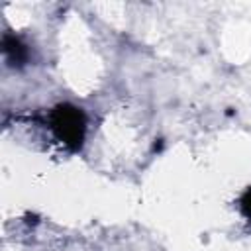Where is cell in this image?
I'll use <instances>...</instances> for the list:
<instances>
[{"instance_id": "cell-1", "label": "cell", "mask_w": 251, "mask_h": 251, "mask_svg": "<svg viewBox=\"0 0 251 251\" xmlns=\"http://www.w3.org/2000/svg\"><path fill=\"white\" fill-rule=\"evenodd\" d=\"M51 127L55 135L69 147L76 149L84 137V116L78 108L73 106H59L51 114Z\"/></svg>"}, {"instance_id": "cell-2", "label": "cell", "mask_w": 251, "mask_h": 251, "mask_svg": "<svg viewBox=\"0 0 251 251\" xmlns=\"http://www.w3.org/2000/svg\"><path fill=\"white\" fill-rule=\"evenodd\" d=\"M241 210H243V214L251 220V188L243 194V198H241Z\"/></svg>"}]
</instances>
